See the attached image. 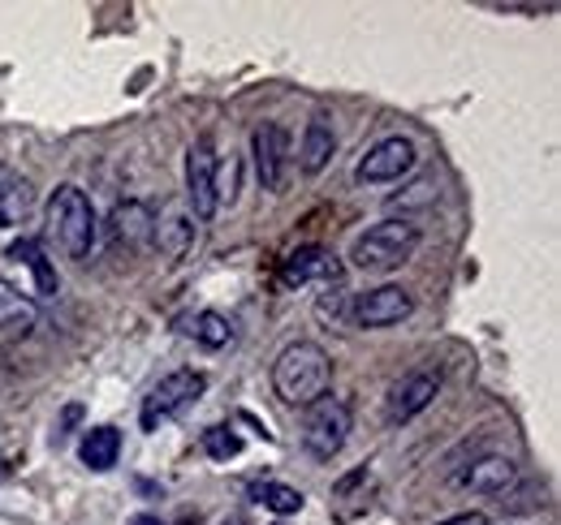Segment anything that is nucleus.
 <instances>
[{
    "mask_svg": "<svg viewBox=\"0 0 561 525\" xmlns=\"http://www.w3.org/2000/svg\"><path fill=\"white\" fill-rule=\"evenodd\" d=\"M333 384V358L316 345V340H294L280 349V358L273 362V393L285 405H316L320 396H329Z\"/></svg>",
    "mask_w": 561,
    "mask_h": 525,
    "instance_id": "f257e3e1",
    "label": "nucleus"
},
{
    "mask_svg": "<svg viewBox=\"0 0 561 525\" xmlns=\"http://www.w3.org/2000/svg\"><path fill=\"white\" fill-rule=\"evenodd\" d=\"M48 224H53V237L66 250V259H91L95 237H100V220H95L91 198L82 195L78 186L66 182V186L53 190V198H48Z\"/></svg>",
    "mask_w": 561,
    "mask_h": 525,
    "instance_id": "f03ea898",
    "label": "nucleus"
},
{
    "mask_svg": "<svg viewBox=\"0 0 561 525\" xmlns=\"http://www.w3.org/2000/svg\"><path fill=\"white\" fill-rule=\"evenodd\" d=\"M423 233L411 220H380L367 233H358L351 246V262L363 271H393L420 250Z\"/></svg>",
    "mask_w": 561,
    "mask_h": 525,
    "instance_id": "7ed1b4c3",
    "label": "nucleus"
},
{
    "mask_svg": "<svg viewBox=\"0 0 561 525\" xmlns=\"http://www.w3.org/2000/svg\"><path fill=\"white\" fill-rule=\"evenodd\" d=\"M208 388V375L204 371H191V366H182V371H173V375H164L151 393L142 396V409H139V422L142 431H160L164 422H173L178 413H186L199 396Z\"/></svg>",
    "mask_w": 561,
    "mask_h": 525,
    "instance_id": "20e7f679",
    "label": "nucleus"
},
{
    "mask_svg": "<svg viewBox=\"0 0 561 525\" xmlns=\"http://www.w3.org/2000/svg\"><path fill=\"white\" fill-rule=\"evenodd\" d=\"M351 440V405L337 396H320L302 413V448L316 460H333Z\"/></svg>",
    "mask_w": 561,
    "mask_h": 525,
    "instance_id": "39448f33",
    "label": "nucleus"
},
{
    "mask_svg": "<svg viewBox=\"0 0 561 525\" xmlns=\"http://www.w3.org/2000/svg\"><path fill=\"white\" fill-rule=\"evenodd\" d=\"M436 393H440V371H436V366H415V371H407V375L393 380L389 393H385V422H389V427H407L411 418H420L423 409L436 400Z\"/></svg>",
    "mask_w": 561,
    "mask_h": 525,
    "instance_id": "423d86ee",
    "label": "nucleus"
},
{
    "mask_svg": "<svg viewBox=\"0 0 561 525\" xmlns=\"http://www.w3.org/2000/svg\"><path fill=\"white\" fill-rule=\"evenodd\" d=\"M415 168V142L393 133V138H380L376 147L363 151V160L354 164V182L363 186H389V182H402L407 173Z\"/></svg>",
    "mask_w": 561,
    "mask_h": 525,
    "instance_id": "0eeeda50",
    "label": "nucleus"
},
{
    "mask_svg": "<svg viewBox=\"0 0 561 525\" xmlns=\"http://www.w3.org/2000/svg\"><path fill=\"white\" fill-rule=\"evenodd\" d=\"M415 311V298L411 289L402 284H380V289H367L351 302V315L358 328H393L402 319H411Z\"/></svg>",
    "mask_w": 561,
    "mask_h": 525,
    "instance_id": "6e6552de",
    "label": "nucleus"
},
{
    "mask_svg": "<svg viewBox=\"0 0 561 525\" xmlns=\"http://www.w3.org/2000/svg\"><path fill=\"white\" fill-rule=\"evenodd\" d=\"M186 198H191V215L195 220H211L220 207V186H216V151L211 142H195L186 151Z\"/></svg>",
    "mask_w": 561,
    "mask_h": 525,
    "instance_id": "1a4fd4ad",
    "label": "nucleus"
},
{
    "mask_svg": "<svg viewBox=\"0 0 561 525\" xmlns=\"http://www.w3.org/2000/svg\"><path fill=\"white\" fill-rule=\"evenodd\" d=\"M251 155H255V173L264 190H280L285 182V164H289V133L277 121H264L251 133Z\"/></svg>",
    "mask_w": 561,
    "mask_h": 525,
    "instance_id": "9d476101",
    "label": "nucleus"
},
{
    "mask_svg": "<svg viewBox=\"0 0 561 525\" xmlns=\"http://www.w3.org/2000/svg\"><path fill=\"white\" fill-rule=\"evenodd\" d=\"M151 224H156V215H151V207L139 202V198H130V202H117L113 207V215H108V246L122 255H139L142 246L151 242Z\"/></svg>",
    "mask_w": 561,
    "mask_h": 525,
    "instance_id": "9b49d317",
    "label": "nucleus"
},
{
    "mask_svg": "<svg viewBox=\"0 0 561 525\" xmlns=\"http://www.w3.org/2000/svg\"><path fill=\"white\" fill-rule=\"evenodd\" d=\"M342 280V262L329 255L324 246H302L280 262V284L285 289H302V284H337Z\"/></svg>",
    "mask_w": 561,
    "mask_h": 525,
    "instance_id": "f8f14e48",
    "label": "nucleus"
},
{
    "mask_svg": "<svg viewBox=\"0 0 561 525\" xmlns=\"http://www.w3.org/2000/svg\"><path fill=\"white\" fill-rule=\"evenodd\" d=\"M518 482V465L510 457H476L467 469L454 474V487H467L476 495H501Z\"/></svg>",
    "mask_w": 561,
    "mask_h": 525,
    "instance_id": "ddd939ff",
    "label": "nucleus"
},
{
    "mask_svg": "<svg viewBox=\"0 0 561 525\" xmlns=\"http://www.w3.org/2000/svg\"><path fill=\"white\" fill-rule=\"evenodd\" d=\"M333 151H337V130H333V121H329L324 113H316V117L307 121V130H302V142H298V164H302V173H307V177H320V173L329 168Z\"/></svg>",
    "mask_w": 561,
    "mask_h": 525,
    "instance_id": "4468645a",
    "label": "nucleus"
},
{
    "mask_svg": "<svg viewBox=\"0 0 561 525\" xmlns=\"http://www.w3.org/2000/svg\"><path fill=\"white\" fill-rule=\"evenodd\" d=\"M151 237H156L160 255L186 259L191 246H195V215H191V207H169V211L151 224Z\"/></svg>",
    "mask_w": 561,
    "mask_h": 525,
    "instance_id": "2eb2a0df",
    "label": "nucleus"
},
{
    "mask_svg": "<svg viewBox=\"0 0 561 525\" xmlns=\"http://www.w3.org/2000/svg\"><path fill=\"white\" fill-rule=\"evenodd\" d=\"M78 457H82L87 469H95V474L113 469L117 457H122V431L117 427H91L82 435V444H78Z\"/></svg>",
    "mask_w": 561,
    "mask_h": 525,
    "instance_id": "dca6fc26",
    "label": "nucleus"
},
{
    "mask_svg": "<svg viewBox=\"0 0 561 525\" xmlns=\"http://www.w3.org/2000/svg\"><path fill=\"white\" fill-rule=\"evenodd\" d=\"M31 207H35L31 182L18 177V173H9V168H0V229L22 224V220L31 215Z\"/></svg>",
    "mask_w": 561,
    "mask_h": 525,
    "instance_id": "f3484780",
    "label": "nucleus"
},
{
    "mask_svg": "<svg viewBox=\"0 0 561 525\" xmlns=\"http://www.w3.org/2000/svg\"><path fill=\"white\" fill-rule=\"evenodd\" d=\"M9 259L22 262V267H31V276H35V284H39V293H57V271L48 267L44 250H39V242H31V237L13 242V246H9Z\"/></svg>",
    "mask_w": 561,
    "mask_h": 525,
    "instance_id": "a211bd4d",
    "label": "nucleus"
},
{
    "mask_svg": "<svg viewBox=\"0 0 561 525\" xmlns=\"http://www.w3.org/2000/svg\"><path fill=\"white\" fill-rule=\"evenodd\" d=\"M251 500L264 504V509L277 513V517H289V513H298V509L307 504L302 491H294V487H285V482H251Z\"/></svg>",
    "mask_w": 561,
    "mask_h": 525,
    "instance_id": "6ab92c4d",
    "label": "nucleus"
},
{
    "mask_svg": "<svg viewBox=\"0 0 561 525\" xmlns=\"http://www.w3.org/2000/svg\"><path fill=\"white\" fill-rule=\"evenodd\" d=\"M186 331H191L204 349H225V345L233 340V324H229L220 311H199V315L186 324Z\"/></svg>",
    "mask_w": 561,
    "mask_h": 525,
    "instance_id": "aec40b11",
    "label": "nucleus"
},
{
    "mask_svg": "<svg viewBox=\"0 0 561 525\" xmlns=\"http://www.w3.org/2000/svg\"><path fill=\"white\" fill-rule=\"evenodd\" d=\"M31 328H35V306L0 289V331H31Z\"/></svg>",
    "mask_w": 561,
    "mask_h": 525,
    "instance_id": "412c9836",
    "label": "nucleus"
},
{
    "mask_svg": "<svg viewBox=\"0 0 561 525\" xmlns=\"http://www.w3.org/2000/svg\"><path fill=\"white\" fill-rule=\"evenodd\" d=\"M436 198H440V182L427 173V177H420V182H411L402 195L389 198V207H393V211H398V207H402V211H415V207H432Z\"/></svg>",
    "mask_w": 561,
    "mask_h": 525,
    "instance_id": "4be33fe9",
    "label": "nucleus"
},
{
    "mask_svg": "<svg viewBox=\"0 0 561 525\" xmlns=\"http://www.w3.org/2000/svg\"><path fill=\"white\" fill-rule=\"evenodd\" d=\"M199 444H204V453H208L211 460H229L242 453V435H238L233 427H208Z\"/></svg>",
    "mask_w": 561,
    "mask_h": 525,
    "instance_id": "5701e85b",
    "label": "nucleus"
},
{
    "mask_svg": "<svg viewBox=\"0 0 561 525\" xmlns=\"http://www.w3.org/2000/svg\"><path fill=\"white\" fill-rule=\"evenodd\" d=\"M346 311H351V298H346V293L320 302V319H346Z\"/></svg>",
    "mask_w": 561,
    "mask_h": 525,
    "instance_id": "b1692460",
    "label": "nucleus"
},
{
    "mask_svg": "<svg viewBox=\"0 0 561 525\" xmlns=\"http://www.w3.org/2000/svg\"><path fill=\"white\" fill-rule=\"evenodd\" d=\"M436 525H489V513H458V517H445Z\"/></svg>",
    "mask_w": 561,
    "mask_h": 525,
    "instance_id": "393cba45",
    "label": "nucleus"
},
{
    "mask_svg": "<svg viewBox=\"0 0 561 525\" xmlns=\"http://www.w3.org/2000/svg\"><path fill=\"white\" fill-rule=\"evenodd\" d=\"M130 525H164V522H160V517H151V513H139V517H135Z\"/></svg>",
    "mask_w": 561,
    "mask_h": 525,
    "instance_id": "a878e982",
    "label": "nucleus"
},
{
    "mask_svg": "<svg viewBox=\"0 0 561 525\" xmlns=\"http://www.w3.org/2000/svg\"><path fill=\"white\" fill-rule=\"evenodd\" d=\"M0 478H4V460H0Z\"/></svg>",
    "mask_w": 561,
    "mask_h": 525,
    "instance_id": "bb28decb",
    "label": "nucleus"
},
{
    "mask_svg": "<svg viewBox=\"0 0 561 525\" xmlns=\"http://www.w3.org/2000/svg\"><path fill=\"white\" fill-rule=\"evenodd\" d=\"M225 525H233V522H225Z\"/></svg>",
    "mask_w": 561,
    "mask_h": 525,
    "instance_id": "cd10ccee",
    "label": "nucleus"
},
{
    "mask_svg": "<svg viewBox=\"0 0 561 525\" xmlns=\"http://www.w3.org/2000/svg\"><path fill=\"white\" fill-rule=\"evenodd\" d=\"M277 525H285V522H277Z\"/></svg>",
    "mask_w": 561,
    "mask_h": 525,
    "instance_id": "c85d7f7f",
    "label": "nucleus"
}]
</instances>
